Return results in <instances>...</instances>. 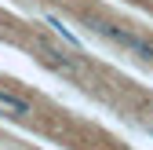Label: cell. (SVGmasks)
Instances as JSON below:
<instances>
[{
  "mask_svg": "<svg viewBox=\"0 0 153 150\" xmlns=\"http://www.w3.org/2000/svg\"><path fill=\"white\" fill-rule=\"evenodd\" d=\"M0 114H7V117H26L29 114V103L22 95H15V92H4L0 88Z\"/></svg>",
  "mask_w": 153,
  "mask_h": 150,
  "instance_id": "6da1fadb",
  "label": "cell"
}]
</instances>
